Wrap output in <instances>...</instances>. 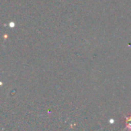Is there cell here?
I'll return each instance as SVG.
<instances>
[{"mask_svg":"<svg viewBox=\"0 0 131 131\" xmlns=\"http://www.w3.org/2000/svg\"><path fill=\"white\" fill-rule=\"evenodd\" d=\"M126 121L127 122V128H129L131 130V117H126Z\"/></svg>","mask_w":131,"mask_h":131,"instance_id":"obj_1","label":"cell"}]
</instances>
